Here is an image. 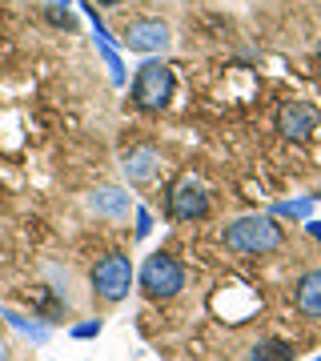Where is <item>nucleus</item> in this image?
<instances>
[{
  "label": "nucleus",
  "instance_id": "f257e3e1",
  "mask_svg": "<svg viewBox=\"0 0 321 361\" xmlns=\"http://www.w3.org/2000/svg\"><path fill=\"white\" fill-rule=\"evenodd\" d=\"M225 245L233 253H245V257H261V253H273L281 245V225L265 213H249V217H237L225 229Z\"/></svg>",
  "mask_w": 321,
  "mask_h": 361
},
{
  "label": "nucleus",
  "instance_id": "f03ea898",
  "mask_svg": "<svg viewBox=\"0 0 321 361\" xmlns=\"http://www.w3.org/2000/svg\"><path fill=\"white\" fill-rule=\"evenodd\" d=\"M173 97V73L169 65H161L157 56H149L141 68H137V77H133V101L149 109V113H161Z\"/></svg>",
  "mask_w": 321,
  "mask_h": 361
},
{
  "label": "nucleus",
  "instance_id": "7ed1b4c3",
  "mask_svg": "<svg viewBox=\"0 0 321 361\" xmlns=\"http://www.w3.org/2000/svg\"><path fill=\"white\" fill-rule=\"evenodd\" d=\"M128 285H133V261L125 253H109V257L97 261V269H92V289H97V297H104V301H125Z\"/></svg>",
  "mask_w": 321,
  "mask_h": 361
},
{
  "label": "nucleus",
  "instance_id": "20e7f679",
  "mask_svg": "<svg viewBox=\"0 0 321 361\" xmlns=\"http://www.w3.org/2000/svg\"><path fill=\"white\" fill-rule=\"evenodd\" d=\"M141 289L149 297H173V293L185 289V269L177 265V257L153 253V257L141 265Z\"/></svg>",
  "mask_w": 321,
  "mask_h": 361
},
{
  "label": "nucleus",
  "instance_id": "39448f33",
  "mask_svg": "<svg viewBox=\"0 0 321 361\" xmlns=\"http://www.w3.org/2000/svg\"><path fill=\"white\" fill-rule=\"evenodd\" d=\"M169 213L177 221H201L209 213V193H205V185L201 180H177L173 185V193H169Z\"/></svg>",
  "mask_w": 321,
  "mask_h": 361
},
{
  "label": "nucleus",
  "instance_id": "423d86ee",
  "mask_svg": "<svg viewBox=\"0 0 321 361\" xmlns=\"http://www.w3.org/2000/svg\"><path fill=\"white\" fill-rule=\"evenodd\" d=\"M125 44L128 52H161L169 49V25H161V20H137V25L125 28Z\"/></svg>",
  "mask_w": 321,
  "mask_h": 361
},
{
  "label": "nucleus",
  "instance_id": "0eeeda50",
  "mask_svg": "<svg viewBox=\"0 0 321 361\" xmlns=\"http://www.w3.org/2000/svg\"><path fill=\"white\" fill-rule=\"evenodd\" d=\"M85 16L92 20V40H97L104 65H109V80H113V85H125V61H121V52H116V44H113V37H109L104 20L97 16V4H85Z\"/></svg>",
  "mask_w": 321,
  "mask_h": 361
},
{
  "label": "nucleus",
  "instance_id": "6e6552de",
  "mask_svg": "<svg viewBox=\"0 0 321 361\" xmlns=\"http://www.w3.org/2000/svg\"><path fill=\"white\" fill-rule=\"evenodd\" d=\"M277 129H281L289 141H301V137H309V133L317 129V109H313V104H301V101L281 104V113H277Z\"/></svg>",
  "mask_w": 321,
  "mask_h": 361
},
{
  "label": "nucleus",
  "instance_id": "1a4fd4ad",
  "mask_svg": "<svg viewBox=\"0 0 321 361\" xmlns=\"http://www.w3.org/2000/svg\"><path fill=\"white\" fill-rule=\"evenodd\" d=\"M121 169H125V177L133 180V185H141V180H149L157 169H161V157H157V149L141 145V149H128L125 161H121Z\"/></svg>",
  "mask_w": 321,
  "mask_h": 361
},
{
  "label": "nucleus",
  "instance_id": "9d476101",
  "mask_svg": "<svg viewBox=\"0 0 321 361\" xmlns=\"http://www.w3.org/2000/svg\"><path fill=\"white\" fill-rule=\"evenodd\" d=\"M89 205L101 213V217H113V221H125L128 209H133V201H128L125 189H113V185H104V189H97V193L89 197Z\"/></svg>",
  "mask_w": 321,
  "mask_h": 361
},
{
  "label": "nucleus",
  "instance_id": "9b49d317",
  "mask_svg": "<svg viewBox=\"0 0 321 361\" xmlns=\"http://www.w3.org/2000/svg\"><path fill=\"white\" fill-rule=\"evenodd\" d=\"M297 310L305 313V317H321V269L305 273L297 281Z\"/></svg>",
  "mask_w": 321,
  "mask_h": 361
},
{
  "label": "nucleus",
  "instance_id": "f8f14e48",
  "mask_svg": "<svg viewBox=\"0 0 321 361\" xmlns=\"http://www.w3.org/2000/svg\"><path fill=\"white\" fill-rule=\"evenodd\" d=\"M0 317H4V322L13 325V329H20L25 337H32L37 345H44V341H49V325H40V322H28V317H20V313H16V310H8V305L0 310Z\"/></svg>",
  "mask_w": 321,
  "mask_h": 361
},
{
  "label": "nucleus",
  "instance_id": "ddd939ff",
  "mask_svg": "<svg viewBox=\"0 0 321 361\" xmlns=\"http://www.w3.org/2000/svg\"><path fill=\"white\" fill-rule=\"evenodd\" d=\"M249 361H293V345L265 337V341H257V345H253V357H249Z\"/></svg>",
  "mask_w": 321,
  "mask_h": 361
},
{
  "label": "nucleus",
  "instance_id": "4468645a",
  "mask_svg": "<svg viewBox=\"0 0 321 361\" xmlns=\"http://www.w3.org/2000/svg\"><path fill=\"white\" fill-rule=\"evenodd\" d=\"M313 213V197H293V201H277L273 217H289V221H309Z\"/></svg>",
  "mask_w": 321,
  "mask_h": 361
},
{
  "label": "nucleus",
  "instance_id": "2eb2a0df",
  "mask_svg": "<svg viewBox=\"0 0 321 361\" xmlns=\"http://www.w3.org/2000/svg\"><path fill=\"white\" fill-rule=\"evenodd\" d=\"M101 334V322H85V325H73V337L77 341H89V337Z\"/></svg>",
  "mask_w": 321,
  "mask_h": 361
},
{
  "label": "nucleus",
  "instance_id": "dca6fc26",
  "mask_svg": "<svg viewBox=\"0 0 321 361\" xmlns=\"http://www.w3.org/2000/svg\"><path fill=\"white\" fill-rule=\"evenodd\" d=\"M153 229V217H149V209H137V237H149Z\"/></svg>",
  "mask_w": 321,
  "mask_h": 361
},
{
  "label": "nucleus",
  "instance_id": "f3484780",
  "mask_svg": "<svg viewBox=\"0 0 321 361\" xmlns=\"http://www.w3.org/2000/svg\"><path fill=\"white\" fill-rule=\"evenodd\" d=\"M305 229H309V233H313V237H317V241H321V221H309Z\"/></svg>",
  "mask_w": 321,
  "mask_h": 361
},
{
  "label": "nucleus",
  "instance_id": "a211bd4d",
  "mask_svg": "<svg viewBox=\"0 0 321 361\" xmlns=\"http://www.w3.org/2000/svg\"><path fill=\"white\" fill-rule=\"evenodd\" d=\"M0 361H8V349H4V341H0Z\"/></svg>",
  "mask_w": 321,
  "mask_h": 361
},
{
  "label": "nucleus",
  "instance_id": "6ab92c4d",
  "mask_svg": "<svg viewBox=\"0 0 321 361\" xmlns=\"http://www.w3.org/2000/svg\"><path fill=\"white\" fill-rule=\"evenodd\" d=\"M97 4H121V0H97Z\"/></svg>",
  "mask_w": 321,
  "mask_h": 361
},
{
  "label": "nucleus",
  "instance_id": "aec40b11",
  "mask_svg": "<svg viewBox=\"0 0 321 361\" xmlns=\"http://www.w3.org/2000/svg\"><path fill=\"white\" fill-rule=\"evenodd\" d=\"M52 4H68V0H52Z\"/></svg>",
  "mask_w": 321,
  "mask_h": 361
},
{
  "label": "nucleus",
  "instance_id": "412c9836",
  "mask_svg": "<svg viewBox=\"0 0 321 361\" xmlns=\"http://www.w3.org/2000/svg\"><path fill=\"white\" fill-rule=\"evenodd\" d=\"M313 361H321V357H313Z\"/></svg>",
  "mask_w": 321,
  "mask_h": 361
}]
</instances>
